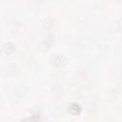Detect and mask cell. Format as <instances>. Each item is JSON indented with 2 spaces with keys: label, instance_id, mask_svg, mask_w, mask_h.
<instances>
[{
  "label": "cell",
  "instance_id": "cell-2",
  "mask_svg": "<svg viewBox=\"0 0 122 122\" xmlns=\"http://www.w3.org/2000/svg\"><path fill=\"white\" fill-rule=\"evenodd\" d=\"M41 24H42L43 29H45L47 30H51L55 26V19L51 16H46V17L43 18Z\"/></svg>",
  "mask_w": 122,
  "mask_h": 122
},
{
  "label": "cell",
  "instance_id": "cell-7",
  "mask_svg": "<svg viewBox=\"0 0 122 122\" xmlns=\"http://www.w3.org/2000/svg\"><path fill=\"white\" fill-rule=\"evenodd\" d=\"M117 28H118L120 30H122V18L118 20V22H117Z\"/></svg>",
  "mask_w": 122,
  "mask_h": 122
},
{
  "label": "cell",
  "instance_id": "cell-1",
  "mask_svg": "<svg viewBox=\"0 0 122 122\" xmlns=\"http://www.w3.org/2000/svg\"><path fill=\"white\" fill-rule=\"evenodd\" d=\"M67 63V58L63 54H55L51 58V64L56 69L63 68Z\"/></svg>",
  "mask_w": 122,
  "mask_h": 122
},
{
  "label": "cell",
  "instance_id": "cell-5",
  "mask_svg": "<svg viewBox=\"0 0 122 122\" xmlns=\"http://www.w3.org/2000/svg\"><path fill=\"white\" fill-rule=\"evenodd\" d=\"M81 111H82V108H81V106H80L79 104H77V103H71V104L69 106V108H68V112H69L71 115H78V114H80Z\"/></svg>",
  "mask_w": 122,
  "mask_h": 122
},
{
  "label": "cell",
  "instance_id": "cell-3",
  "mask_svg": "<svg viewBox=\"0 0 122 122\" xmlns=\"http://www.w3.org/2000/svg\"><path fill=\"white\" fill-rule=\"evenodd\" d=\"M1 50H2V52L6 55H9L10 53H12L15 50V46L13 43L11 42H5L2 44V47H1Z\"/></svg>",
  "mask_w": 122,
  "mask_h": 122
},
{
  "label": "cell",
  "instance_id": "cell-6",
  "mask_svg": "<svg viewBox=\"0 0 122 122\" xmlns=\"http://www.w3.org/2000/svg\"><path fill=\"white\" fill-rule=\"evenodd\" d=\"M27 91H28V90H27L26 87H19L18 89H16L14 94H15L18 98H22V97H24L25 94L27 93Z\"/></svg>",
  "mask_w": 122,
  "mask_h": 122
},
{
  "label": "cell",
  "instance_id": "cell-4",
  "mask_svg": "<svg viewBox=\"0 0 122 122\" xmlns=\"http://www.w3.org/2000/svg\"><path fill=\"white\" fill-rule=\"evenodd\" d=\"M55 43V37L53 35H49L41 44V48L46 51V50H49L50 48H51Z\"/></svg>",
  "mask_w": 122,
  "mask_h": 122
}]
</instances>
